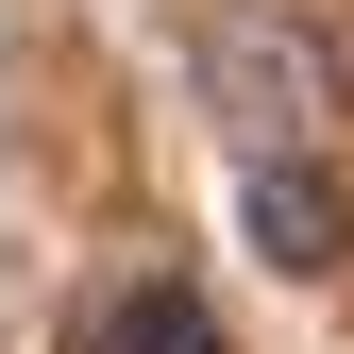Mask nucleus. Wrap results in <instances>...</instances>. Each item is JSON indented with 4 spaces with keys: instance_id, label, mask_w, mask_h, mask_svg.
<instances>
[{
    "instance_id": "f257e3e1",
    "label": "nucleus",
    "mask_w": 354,
    "mask_h": 354,
    "mask_svg": "<svg viewBox=\"0 0 354 354\" xmlns=\"http://www.w3.org/2000/svg\"><path fill=\"white\" fill-rule=\"evenodd\" d=\"M186 84H203L219 152H337V118H354V51L287 0H203Z\"/></svg>"
},
{
    "instance_id": "f03ea898",
    "label": "nucleus",
    "mask_w": 354,
    "mask_h": 354,
    "mask_svg": "<svg viewBox=\"0 0 354 354\" xmlns=\"http://www.w3.org/2000/svg\"><path fill=\"white\" fill-rule=\"evenodd\" d=\"M236 236L270 253L287 287H321L337 253H354V186H337V152H236Z\"/></svg>"
},
{
    "instance_id": "7ed1b4c3",
    "label": "nucleus",
    "mask_w": 354,
    "mask_h": 354,
    "mask_svg": "<svg viewBox=\"0 0 354 354\" xmlns=\"http://www.w3.org/2000/svg\"><path fill=\"white\" fill-rule=\"evenodd\" d=\"M68 354H219V304L186 270H102L68 304Z\"/></svg>"
}]
</instances>
